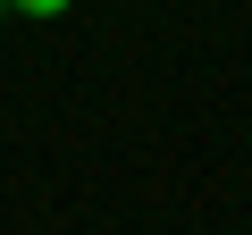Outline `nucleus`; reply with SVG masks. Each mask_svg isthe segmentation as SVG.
Segmentation results:
<instances>
[{"label":"nucleus","instance_id":"obj_1","mask_svg":"<svg viewBox=\"0 0 252 235\" xmlns=\"http://www.w3.org/2000/svg\"><path fill=\"white\" fill-rule=\"evenodd\" d=\"M9 9H17V17H59L67 0H9Z\"/></svg>","mask_w":252,"mask_h":235},{"label":"nucleus","instance_id":"obj_2","mask_svg":"<svg viewBox=\"0 0 252 235\" xmlns=\"http://www.w3.org/2000/svg\"><path fill=\"white\" fill-rule=\"evenodd\" d=\"M0 17H9V0H0Z\"/></svg>","mask_w":252,"mask_h":235}]
</instances>
